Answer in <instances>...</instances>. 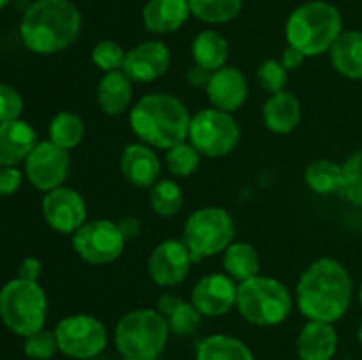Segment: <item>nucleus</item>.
Wrapping results in <instances>:
<instances>
[{
    "label": "nucleus",
    "instance_id": "obj_12",
    "mask_svg": "<svg viewBox=\"0 0 362 360\" xmlns=\"http://www.w3.org/2000/svg\"><path fill=\"white\" fill-rule=\"evenodd\" d=\"M69 152L53 141H41L25 159V175L35 189L48 193L64 184L69 175Z\"/></svg>",
    "mask_w": 362,
    "mask_h": 360
},
{
    "label": "nucleus",
    "instance_id": "obj_22",
    "mask_svg": "<svg viewBox=\"0 0 362 360\" xmlns=\"http://www.w3.org/2000/svg\"><path fill=\"white\" fill-rule=\"evenodd\" d=\"M264 124L267 129H271L276 134H288L299 126L300 116V102L292 92H278L271 95L265 101L264 109H262Z\"/></svg>",
    "mask_w": 362,
    "mask_h": 360
},
{
    "label": "nucleus",
    "instance_id": "obj_39",
    "mask_svg": "<svg viewBox=\"0 0 362 360\" xmlns=\"http://www.w3.org/2000/svg\"><path fill=\"white\" fill-rule=\"evenodd\" d=\"M23 180V173L16 166H0V196L16 193Z\"/></svg>",
    "mask_w": 362,
    "mask_h": 360
},
{
    "label": "nucleus",
    "instance_id": "obj_44",
    "mask_svg": "<svg viewBox=\"0 0 362 360\" xmlns=\"http://www.w3.org/2000/svg\"><path fill=\"white\" fill-rule=\"evenodd\" d=\"M180 302H182V300H180L179 296L172 295V293H165V295L159 296V300H158V311L163 314V316L168 318L170 314H172L173 311H175V307L179 306Z\"/></svg>",
    "mask_w": 362,
    "mask_h": 360
},
{
    "label": "nucleus",
    "instance_id": "obj_4",
    "mask_svg": "<svg viewBox=\"0 0 362 360\" xmlns=\"http://www.w3.org/2000/svg\"><path fill=\"white\" fill-rule=\"evenodd\" d=\"M343 34V20L338 7L324 0H311L292 11L285 25L288 46L304 56H318L329 52Z\"/></svg>",
    "mask_w": 362,
    "mask_h": 360
},
{
    "label": "nucleus",
    "instance_id": "obj_5",
    "mask_svg": "<svg viewBox=\"0 0 362 360\" xmlns=\"http://www.w3.org/2000/svg\"><path fill=\"white\" fill-rule=\"evenodd\" d=\"M166 318L154 309H134L124 314L115 327V346L127 360H156L168 344Z\"/></svg>",
    "mask_w": 362,
    "mask_h": 360
},
{
    "label": "nucleus",
    "instance_id": "obj_35",
    "mask_svg": "<svg viewBox=\"0 0 362 360\" xmlns=\"http://www.w3.org/2000/svg\"><path fill=\"white\" fill-rule=\"evenodd\" d=\"M124 60H126V52L112 39L99 41L92 49V62L105 73L122 71Z\"/></svg>",
    "mask_w": 362,
    "mask_h": 360
},
{
    "label": "nucleus",
    "instance_id": "obj_37",
    "mask_svg": "<svg viewBox=\"0 0 362 360\" xmlns=\"http://www.w3.org/2000/svg\"><path fill=\"white\" fill-rule=\"evenodd\" d=\"M257 78L260 87L271 95H274L285 90L286 83H288V71L278 60H265L258 67Z\"/></svg>",
    "mask_w": 362,
    "mask_h": 360
},
{
    "label": "nucleus",
    "instance_id": "obj_29",
    "mask_svg": "<svg viewBox=\"0 0 362 360\" xmlns=\"http://www.w3.org/2000/svg\"><path fill=\"white\" fill-rule=\"evenodd\" d=\"M48 134L49 141L69 152L71 148L78 147L83 141L85 124L76 113L59 112L49 122Z\"/></svg>",
    "mask_w": 362,
    "mask_h": 360
},
{
    "label": "nucleus",
    "instance_id": "obj_41",
    "mask_svg": "<svg viewBox=\"0 0 362 360\" xmlns=\"http://www.w3.org/2000/svg\"><path fill=\"white\" fill-rule=\"evenodd\" d=\"M42 272V265L41 261L37 260V258H25L23 261H21L20 265V270H18V277H23V279H28V281H37L39 275H41Z\"/></svg>",
    "mask_w": 362,
    "mask_h": 360
},
{
    "label": "nucleus",
    "instance_id": "obj_18",
    "mask_svg": "<svg viewBox=\"0 0 362 360\" xmlns=\"http://www.w3.org/2000/svg\"><path fill=\"white\" fill-rule=\"evenodd\" d=\"M120 172L131 186L151 189L159 180L161 162L152 147L145 143H131L120 155Z\"/></svg>",
    "mask_w": 362,
    "mask_h": 360
},
{
    "label": "nucleus",
    "instance_id": "obj_21",
    "mask_svg": "<svg viewBox=\"0 0 362 360\" xmlns=\"http://www.w3.org/2000/svg\"><path fill=\"white\" fill-rule=\"evenodd\" d=\"M187 0H148L144 7V25L152 34H172L179 30L189 18Z\"/></svg>",
    "mask_w": 362,
    "mask_h": 360
},
{
    "label": "nucleus",
    "instance_id": "obj_45",
    "mask_svg": "<svg viewBox=\"0 0 362 360\" xmlns=\"http://www.w3.org/2000/svg\"><path fill=\"white\" fill-rule=\"evenodd\" d=\"M357 339H359V342H361V346H362V320H361V323H359V328H357Z\"/></svg>",
    "mask_w": 362,
    "mask_h": 360
},
{
    "label": "nucleus",
    "instance_id": "obj_15",
    "mask_svg": "<svg viewBox=\"0 0 362 360\" xmlns=\"http://www.w3.org/2000/svg\"><path fill=\"white\" fill-rule=\"evenodd\" d=\"M237 282L228 274L204 275L191 292V304L202 316L218 318L235 307Z\"/></svg>",
    "mask_w": 362,
    "mask_h": 360
},
{
    "label": "nucleus",
    "instance_id": "obj_34",
    "mask_svg": "<svg viewBox=\"0 0 362 360\" xmlns=\"http://www.w3.org/2000/svg\"><path fill=\"white\" fill-rule=\"evenodd\" d=\"M168 321L170 332L179 337H187V335L194 334L197 328L200 327L202 323V314L198 313L197 307L191 302H180L179 306L175 307L172 314L166 318Z\"/></svg>",
    "mask_w": 362,
    "mask_h": 360
},
{
    "label": "nucleus",
    "instance_id": "obj_46",
    "mask_svg": "<svg viewBox=\"0 0 362 360\" xmlns=\"http://www.w3.org/2000/svg\"><path fill=\"white\" fill-rule=\"evenodd\" d=\"M7 4H11V0H0V9H2V7H6Z\"/></svg>",
    "mask_w": 362,
    "mask_h": 360
},
{
    "label": "nucleus",
    "instance_id": "obj_2",
    "mask_svg": "<svg viewBox=\"0 0 362 360\" xmlns=\"http://www.w3.org/2000/svg\"><path fill=\"white\" fill-rule=\"evenodd\" d=\"M81 28V14L71 0H35L20 23L23 44L39 55H53L73 44Z\"/></svg>",
    "mask_w": 362,
    "mask_h": 360
},
{
    "label": "nucleus",
    "instance_id": "obj_13",
    "mask_svg": "<svg viewBox=\"0 0 362 360\" xmlns=\"http://www.w3.org/2000/svg\"><path fill=\"white\" fill-rule=\"evenodd\" d=\"M41 210L49 228L66 235L74 233L87 222L85 200L78 191L66 186L48 191L42 198Z\"/></svg>",
    "mask_w": 362,
    "mask_h": 360
},
{
    "label": "nucleus",
    "instance_id": "obj_17",
    "mask_svg": "<svg viewBox=\"0 0 362 360\" xmlns=\"http://www.w3.org/2000/svg\"><path fill=\"white\" fill-rule=\"evenodd\" d=\"M205 90L214 108L233 113L246 102L250 87L246 76L237 67L223 66L212 73Z\"/></svg>",
    "mask_w": 362,
    "mask_h": 360
},
{
    "label": "nucleus",
    "instance_id": "obj_10",
    "mask_svg": "<svg viewBox=\"0 0 362 360\" xmlns=\"http://www.w3.org/2000/svg\"><path fill=\"white\" fill-rule=\"evenodd\" d=\"M59 352L76 360L98 356L108 344L105 323L90 314H71L62 318L55 327Z\"/></svg>",
    "mask_w": 362,
    "mask_h": 360
},
{
    "label": "nucleus",
    "instance_id": "obj_8",
    "mask_svg": "<svg viewBox=\"0 0 362 360\" xmlns=\"http://www.w3.org/2000/svg\"><path fill=\"white\" fill-rule=\"evenodd\" d=\"M235 235V222L232 215L221 207H202L187 217L182 232L193 263L204 258L216 256L232 244Z\"/></svg>",
    "mask_w": 362,
    "mask_h": 360
},
{
    "label": "nucleus",
    "instance_id": "obj_40",
    "mask_svg": "<svg viewBox=\"0 0 362 360\" xmlns=\"http://www.w3.org/2000/svg\"><path fill=\"white\" fill-rule=\"evenodd\" d=\"M211 76H212V71L205 69V67L198 66V64L191 66L189 71L186 73L187 83H189L191 87H197V88H207Z\"/></svg>",
    "mask_w": 362,
    "mask_h": 360
},
{
    "label": "nucleus",
    "instance_id": "obj_9",
    "mask_svg": "<svg viewBox=\"0 0 362 360\" xmlns=\"http://www.w3.org/2000/svg\"><path fill=\"white\" fill-rule=\"evenodd\" d=\"M187 140L205 157H223L237 147L240 129L232 113L207 108L191 116Z\"/></svg>",
    "mask_w": 362,
    "mask_h": 360
},
{
    "label": "nucleus",
    "instance_id": "obj_30",
    "mask_svg": "<svg viewBox=\"0 0 362 360\" xmlns=\"http://www.w3.org/2000/svg\"><path fill=\"white\" fill-rule=\"evenodd\" d=\"M148 201H151V208L156 214L161 215V217H172V215L179 214L184 205L182 187L175 180H158L151 187Z\"/></svg>",
    "mask_w": 362,
    "mask_h": 360
},
{
    "label": "nucleus",
    "instance_id": "obj_26",
    "mask_svg": "<svg viewBox=\"0 0 362 360\" xmlns=\"http://www.w3.org/2000/svg\"><path fill=\"white\" fill-rule=\"evenodd\" d=\"M228 41L216 30H204L194 37L191 44V55L194 64L209 71H218L228 59Z\"/></svg>",
    "mask_w": 362,
    "mask_h": 360
},
{
    "label": "nucleus",
    "instance_id": "obj_47",
    "mask_svg": "<svg viewBox=\"0 0 362 360\" xmlns=\"http://www.w3.org/2000/svg\"><path fill=\"white\" fill-rule=\"evenodd\" d=\"M359 302H361V306H362V284H361V289H359Z\"/></svg>",
    "mask_w": 362,
    "mask_h": 360
},
{
    "label": "nucleus",
    "instance_id": "obj_25",
    "mask_svg": "<svg viewBox=\"0 0 362 360\" xmlns=\"http://www.w3.org/2000/svg\"><path fill=\"white\" fill-rule=\"evenodd\" d=\"M197 360H255V356L240 339L226 334H214L198 342Z\"/></svg>",
    "mask_w": 362,
    "mask_h": 360
},
{
    "label": "nucleus",
    "instance_id": "obj_7",
    "mask_svg": "<svg viewBox=\"0 0 362 360\" xmlns=\"http://www.w3.org/2000/svg\"><path fill=\"white\" fill-rule=\"evenodd\" d=\"M48 299L37 281L16 277L0 289V318L16 335L27 337L45 327Z\"/></svg>",
    "mask_w": 362,
    "mask_h": 360
},
{
    "label": "nucleus",
    "instance_id": "obj_16",
    "mask_svg": "<svg viewBox=\"0 0 362 360\" xmlns=\"http://www.w3.org/2000/svg\"><path fill=\"white\" fill-rule=\"evenodd\" d=\"M172 53L161 41H145L126 52L122 71L131 81L151 83L168 71Z\"/></svg>",
    "mask_w": 362,
    "mask_h": 360
},
{
    "label": "nucleus",
    "instance_id": "obj_3",
    "mask_svg": "<svg viewBox=\"0 0 362 360\" xmlns=\"http://www.w3.org/2000/svg\"><path fill=\"white\" fill-rule=\"evenodd\" d=\"M189 122L186 104L170 94L144 95L129 112V126L141 143L161 150L186 141Z\"/></svg>",
    "mask_w": 362,
    "mask_h": 360
},
{
    "label": "nucleus",
    "instance_id": "obj_6",
    "mask_svg": "<svg viewBox=\"0 0 362 360\" xmlns=\"http://www.w3.org/2000/svg\"><path fill=\"white\" fill-rule=\"evenodd\" d=\"M235 307L251 325L274 327L290 316L293 299L288 288L278 279L255 275L237 284Z\"/></svg>",
    "mask_w": 362,
    "mask_h": 360
},
{
    "label": "nucleus",
    "instance_id": "obj_49",
    "mask_svg": "<svg viewBox=\"0 0 362 360\" xmlns=\"http://www.w3.org/2000/svg\"><path fill=\"white\" fill-rule=\"evenodd\" d=\"M156 360H163V359H156Z\"/></svg>",
    "mask_w": 362,
    "mask_h": 360
},
{
    "label": "nucleus",
    "instance_id": "obj_23",
    "mask_svg": "<svg viewBox=\"0 0 362 360\" xmlns=\"http://www.w3.org/2000/svg\"><path fill=\"white\" fill-rule=\"evenodd\" d=\"M133 99V81L124 71L105 73L98 83V104L106 115H122Z\"/></svg>",
    "mask_w": 362,
    "mask_h": 360
},
{
    "label": "nucleus",
    "instance_id": "obj_27",
    "mask_svg": "<svg viewBox=\"0 0 362 360\" xmlns=\"http://www.w3.org/2000/svg\"><path fill=\"white\" fill-rule=\"evenodd\" d=\"M223 267L233 281H246L260 272V256L247 242H233L225 249Z\"/></svg>",
    "mask_w": 362,
    "mask_h": 360
},
{
    "label": "nucleus",
    "instance_id": "obj_1",
    "mask_svg": "<svg viewBox=\"0 0 362 360\" xmlns=\"http://www.w3.org/2000/svg\"><path fill=\"white\" fill-rule=\"evenodd\" d=\"M352 293L354 284L349 270L334 258H320L300 275L296 304L310 321L334 323L349 311Z\"/></svg>",
    "mask_w": 362,
    "mask_h": 360
},
{
    "label": "nucleus",
    "instance_id": "obj_28",
    "mask_svg": "<svg viewBox=\"0 0 362 360\" xmlns=\"http://www.w3.org/2000/svg\"><path fill=\"white\" fill-rule=\"evenodd\" d=\"M306 186L317 194L339 193L343 184V168L329 159L313 161L304 172Z\"/></svg>",
    "mask_w": 362,
    "mask_h": 360
},
{
    "label": "nucleus",
    "instance_id": "obj_20",
    "mask_svg": "<svg viewBox=\"0 0 362 360\" xmlns=\"http://www.w3.org/2000/svg\"><path fill=\"white\" fill-rule=\"evenodd\" d=\"M37 143V134L30 124L20 119L0 124V166L20 164Z\"/></svg>",
    "mask_w": 362,
    "mask_h": 360
},
{
    "label": "nucleus",
    "instance_id": "obj_14",
    "mask_svg": "<svg viewBox=\"0 0 362 360\" xmlns=\"http://www.w3.org/2000/svg\"><path fill=\"white\" fill-rule=\"evenodd\" d=\"M191 254L182 240H165L148 256V274L158 286L170 288L187 277L191 270Z\"/></svg>",
    "mask_w": 362,
    "mask_h": 360
},
{
    "label": "nucleus",
    "instance_id": "obj_33",
    "mask_svg": "<svg viewBox=\"0 0 362 360\" xmlns=\"http://www.w3.org/2000/svg\"><path fill=\"white\" fill-rule=\"evenodd\" d=\"M166 164L175 176H189L200 164V154L189 141H182L166 150Z\"/></svg>",
    "mask_w": 362,
    "mask_h": 360
},
{
    "label": "nucleus",
    "instance_id": "obj_31",
    "mask_svg": "<svg viewBox=\"0 0 362 360\" xmlns=\"http://www.w3.org/2000/svg\"><path fill=\"white\" fill-rule=\"evenodd\" d=\"M191 14L205 23H226L243 11L244 0H187Z\"/></svg>",
    "mask_w": 362,
    "mask_h": 360
},
{
    "label": "nucleus",
    "instance_id": "obj_43",
    "mask_svg": "<svg viewBox=\"0 0 362 360\" xmlns=\"http://www.w3.org/2000/svg\"><path fill=\"white\" fill-rule=\"evenodd\" d=\"M117 224H119L120 233H122L124 239H126V240L138 236V233H140V229H141L140 219L133 217V215H127V217H122L119 222H117Z\"/></svg>",
    "mask_w": 362,
    "mask_h": 360
},
{
    "label": "nucleus",
    "instance_id": "obj_36",
    "mask_svg": "<svg viewBox=\"0 0 362 360\" xmlns=\"http://www.w3.org/2000/svg\"><path fill=\"white\" fill-rule=\"evenodd\" d=\"M23 352L32 360H49L59 352L55 332L41 328V330L27 335L23 342Z\"/></svg>",
    "mask_w": 362,
    "mask_h": 360
},
{
    "label": "nucleus",
    "instance_id": "obj_32",
    "mask_svg": "<svg viewBox=\"0 0 362 360\" xmlns=\"http://www.w3.org/2000/svg\"><path fill=\"white\" fill-rule=\"evenodd\" d=\"M343 168V184L341 196H345L350 203L362 207V148L354 152L349 159L341 164Z\"/></svg>",
    "mask_w": 362,
    "mask_h": 360
},
{
    "label": "nucleus",
    "instance_id": "obj_38",
    "mask_svg": "<svg viewBox=\"0 0 362 360\" xmlns=\"http://www.w3.org/2000/svg\"><path fill=\"white\" fill-rule=\"evenodd\" d=\"M23 112V99L20 92L7 83H0V124L20 119Z\"/></svg>",
    "mask_w": 362,
    "mask_h": 360
},
{
    "label": "nucleus",
    "instance_id": "obj_48",
    "mask_svg": "<svg viewBox=\"0 0 362 360\" xmlns=\"http://www.w3.org/2000/svg\"><path fill=\"white\" fill-rule=\"evenodd\" d=\"M120 360H127V359H120Z\"/></svg>",
    "mask_w": 362,
    "mask_h": 360
},
{
    "label": "nucleus",
    "instance_id": "obj_19",
    "mask_svg": "<svg viewBox=\"0 0 362 360\" xmlns=\"http://www.w3.org/2000/svg\"><path fill=\"white\" fill-rule=\"evenodd\" d=\"M300 360H332L338 349V332L327 321H308L296 342Z\"/></svg>",
    "mask_w": 362,
    "mask_h": 360
},
{
    "label": "nucleus",
    "instance_id": "obj_11",
    "mask_svg": "<svg viewBox=\"0 0 362 360\" xmlns=\"http://www.w3.org/2000/svg\"><path fill=\"white\" fill-rule=\"evenodd\" d=\"M71 246L87 263L108 265L119 260L126 246V239L117 222L110 219H94L73 233Z\"/></svg>",
    "mask_w": 362,
    "mask_h": 360
},
{
    "label": "nucleus",
    "instance_id": "obj_24",
    "mask_svg": "<svg viewBox=\"0 0 362 360\" xmlns=\"http://www.w3.org/2000/svg\"><path fill=\"white\" fill-rule=\"evenodd\" d=\"M331 64L350 80H362V32H343L329 49Z\"/></svg>",
    "mask_w": 362,
    "mask_h": 360
},
{
    "label": "nucleus",
    "instance_id": "obj_42",
    "mask_svg": "<svg viewBox=\"0 0 362 360\" xmlns=\"http://www.w3.org/2000/svg\"><path fill=\"white\" fill-rule=\"evenodd\" d=\"M304 59H306V56H304L299 49L292 48V46H286V49L283 52V56H281V64L286 71H293V69H299V67L303 66Z\"/></svg>",
    "mask_w": 362,
    "mask_h": 360
}]
</instances>
